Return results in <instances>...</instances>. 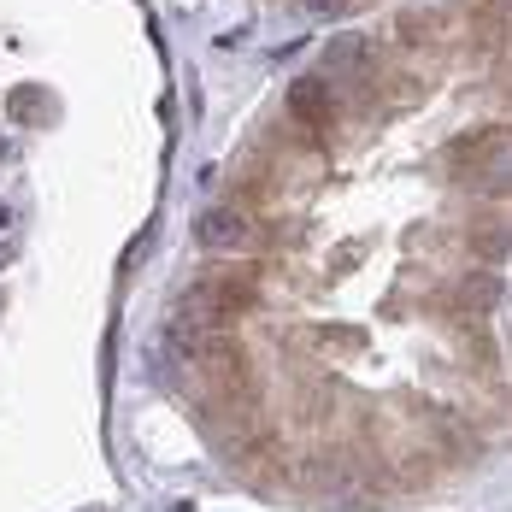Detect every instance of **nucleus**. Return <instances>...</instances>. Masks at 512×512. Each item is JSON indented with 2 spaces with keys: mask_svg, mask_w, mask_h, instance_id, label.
I'll return each instance as SVG.
<instances>
[{
  "mask_svg": "<svg viewBox=\"0 0 512 512\" xmlns=\"http://www.w3.org/2000/svg\"><path fill=\"white\" fill-rule=\"evenodd\" d=\"M448 154H454L460 171H477L489 189H501V165H507V124H483V130H471V136H460Z\"/></svg>",
  "mask_w": 512,
  "mask_h": 512,
  "instance_id": "1",
  "label": "nucleus"
},
{
  "mask_svg": "<svg viewBox=\"0 0 512 512\" xmlns=\"http://www.w3.org/2000/svg\"><path fill=\"white\" fill-rule=\"evenodd\" d=\"M289 118H295L307 136H324L330 118H336V95H330V83H324V77H301V83L289 89Z\"/></svg>",
  "mask_w": 512,
  "mask_h": 512,
  "instance_id": "2",
  "label": "nucleus"
},
{
  "mask_svg": "<svg viewBox=\"0 0 512 512\" xmlns=\"http://www.w3.org/2000/svg\"><path fill=\"white\" fill-rule=\"evenodd\" d=\"M301 483H307L312 495H330V501H348V495H359V489H365V477H359L354 465H348V460H330V454L301 465Z\"/></svg>",
  "mask_w": 512,
  "mask_h": 512,
  "instance_id": "3",
  "label": "nucleus"
},
{
  "mask_svg": "<svg viewBox=\"0 0 512 512\" xmlns=\"http://www.w3.org/2000/svg\"><path fill=\"white\" fill-rule=\"evenodd\" d=\"M195 236H201V248H242L248 242V218L236 206H218V212H201Z\"/></svg>",
  "mask_w": 512,
  "mask_h": 512,
  "instance_id": "4",
  "label": "nucleus"
},
{
  "mask_svg": "<svg viewBox=\"0 0 512 512\" xmlns=\"http://www.w3.org/2000/svg\"><path fill=\"white\" fill-rule=\"evenodd\" d=\"M165 342H171L183 359H206V348L218 342V330H206V324H195V318H183V312H177V318L165 324Z\"/></svg>",
  "mask_w": 512,
  "mask_h": 512,
  "instance_id": "5",
  "label": "nucleus"
},
{
  "mask_svg": "<svg viewBox=\"0 0 512 512\" xmlns=\"http://www.w3.org/2000/svg\"><path fill=\"white\" fill-rule=\"evenodd\" d=\"M212 301H218L224 324H230L236 312H248V307H254V283H248V277H212Z\"/></svg>",
  "mask_w": 512,
  "mask_h": 512,
  "instance_id": "6",
  "label": "nucleus"
},
{
  "mask_svg": "<svg viewBox=\"0 0 512 512\" xmlns=\"http://www.w3.org/2000/svg\"><path fill=\"white\" fill-rule=\"evenodd\" d=\"M495 301H501V277L477 271V277H465V283H460V307L465 312H489Z\"/></svg>",
  "mask_w": 512,
  "mask_h": 512,
  "instance_id": "7",
  "label": "nucleus"
},
{
  "mask_svg": "<svg viewBox=\"0 0 512 512\" xmlns=\"http://www.w3.org/2000/svg\"><path fill=\"white\" fill-rule=\"evenodd\" d=\"M471 248H477L483 259H507V224H501V218H495V224H483V230L471 236Z\"/></svg>",
  "mask_w": 512,
  "mask_h": 512,
  "instance_id": "8",
  "label": "nucleus"
},
{
  "mask_svg": "<svg viewBox=\"0 0 512 512\" xmlns=\"http://www.w3.org/2000/svg\"><path fill=\"white\" fill-rule=\"evenodd\" d=\"M318 348H365V336L348 330V324H324V330H318Z\"/></svg>",
  "mask_w": 512,
  "mask_h": 512,
  "instance_id": "9",
  "label": "nucleus"
},
{
  "mask_svg": "<svg viewBox=\"0 0 512 512\" xmlns=\"http://www.w3.org/2000/svg\"><path fill=\"white\" fill-rule=\"evenodd\" d=\"M430 36H436V30H430V18H424V12H407V18H401V42H407V48H424Z\"/></svg>",
  "mask_w": 512,
  "mask_h": 512,
  "instance_id": "10",
  "label": "nucleus"
},
{
  "mask_svg": "<svg viewBox=\"0 0 512 512\" xmlns=\"http://www.w3.org/2000/svg\"><path fill=\"white\" fill-rule=\"evenodd\" d=\"M312 12H342V6H348V0H307Z\"/></svg>",
  "mask_w": 512,
  "mask_h": 512,
  "instance_id": "11",
  "label": "nucleus"
},
{
  "mask_svg": "<svg viewBox=\"0 0 512 512\" xmlns=\"http://www.w3.org/2000/svg\"><path fill=\"white\" fill-rule=\"evenodd\" d=\"M6 218H12V212H6V206H0V230H6Z\"/></svg>",
  "mask_w": 512,
  "mask_h": 512,
  "instance_id": "12",
  "label": "nucleus"
}]
</instances>
